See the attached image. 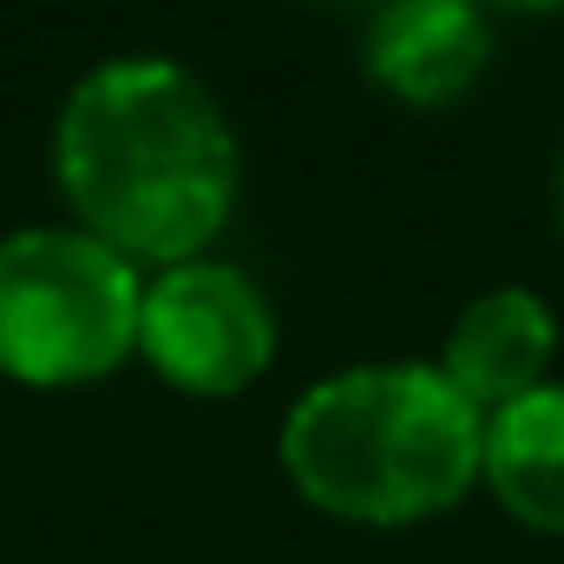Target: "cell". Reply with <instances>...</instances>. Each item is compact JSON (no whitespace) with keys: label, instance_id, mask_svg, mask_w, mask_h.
<instances>
[{"label":"cell","instance_id":"ba28073f","mask_svg":"<svg viewBox=\"0 0 564 564\" xmlns=\"http://www.w3.org/2000/svg\"><path fill=\"white\" fill-rule=\"evenodd\" d=\"M558 210H564V158H558Z\"/></svg>","mask_w":564,"mask_h":564},{"label":"cell","instance_id":"6da1fadb","mask_svg":"<svg viewBox=\"0 0 564 564\" xmlns=\"http://www.w3.org/2000/svg\"><path fill=\"white\" fill-rule=\"evenodd\" d=\"M53 164L86 230L132 263H191L237 204L224 106L197 73L151 53L106 59L66 93Z\"/></svg>","mask_w":564,"mask_h":564},{"label":"cell","instance_id":"8992f818","mask_svg":"<svg viewBox=\"0 0 564 564\" xmlns=\"http://www.w3.org/2000/svg\"><path fill=\"white\" fill-rule=\"evenodd\" d=\"M552 341H558V322H552V308L532 289H492V295L466 302V315L453 322L440 375L479 414H499L506 401L545 388Z\"/></svg>","mask_w":564,"mask_h":564},{"label":"cell","instance_id":"3957f363","mask_svg":"<svg viewBox=\"0 0 564 564\" xmlns=\"http://www.w3.org/2000/svg\"><path fill=\"white\" fill-rule=\"evenodd\" d=\"M144 282L93 230L0 237V375L66 388L112 375L139 348Z\"/></svg>","mask_w":564,"mask_h":564},{"label":"cell","instance_id":"5b68a950","mask_svg":"<svg viewBox=\"0 0 564 564\" xmlns=\"http://www.w3.org/2000/svg\"><path fill=\"white\" fill-rule=\"evenodd\" d=\"M368 73L408 99V106H446L459 99L486 59H492V26L479 20L473 0H388L368 26Z\"/></svg>","mask_w":564,"mask_h":564},{"label":"cell","instance_id":"7a4b0ae2","mask_svg":"<svg viewBox=\"0 0 564 564\" xmlns=\"http://www.w3.org/2000/svg\"><path fill=\"white\" fill-rule=\"evenodd\" d=\"M486 459V414L426 361H368L315 381L282 421V473L322 512L408 525L446 512Z\"/></svg>","mask_w":564,"mask_h":564},{"label":"cell","instance_id":"277c9868","mask_svg":"<svg viewBox=\"0 0 564 564\" xmlns=\"http://www.w3.org/2000/svg\"><path fill=\"white\" fill-rule=\"evenodd\" d=\"M139 348L184 394H237L243 381L263 375L276 348V322L243 270L191 257L144 289Z\"/></svg>","mask_w":564,"mask_h":564},{"label":"cell","instance_id":"52a82bcc","mask_svg":"<svg viewBox=\"0 0 564 564\" xmlns=\"http://www.w3.org/2000/svg\"><path fill=\"white\" fill-rule=\"evenodd\" d=\"M499 506L539 532H564V388H532L486 414V459Z\"/></svg>","mask_w":564,"mask_h":564},{"label":"cell","instance_id":"9c48e42d","mask_svg":"<svg viewBox=\"0 0 564 564\" xmlns=\"http://www.w3.org/2000/svg\"><path fill=\"white\" fill-rule=\"evenodd\" d=\"M519 7H552V0H519Z\"/></svg>","mask_w":564,"mask_h":564}]
</instances>
